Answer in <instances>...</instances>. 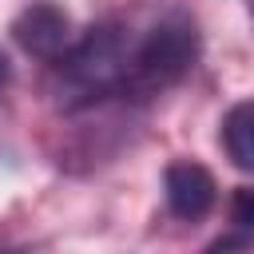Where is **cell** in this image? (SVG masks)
Returning <instances> with one entry per match:
<instances>
[{"instance_id": "6da1fadb", "label": "cell", "mask_w": 254, "mask_h": 254, "mask_svg": "<svg viewBox=\"0 0 254 254\" xmlns=\"http://www.w3.org/2000/svg\"><path fill=\"white\" fill-rule=\"evenodd\" d=\"M194 60H198V32H194V24L187 16H167L131 52V67H127L123 91L155 95L163 87H175L194 67Z\"/></svg>"}, {"instance_id": "7a4b0ae2", "label": "cell", "mask_w": 254, "mask_h": 254, "mask_svg": "<svg viewBox=\"0 0 254 254\" xmlns=\"http://www.w3.org/2000/svg\"><path fill=\"white\" fill-rule=\"evenodd\" d=\"M127 67H131V44L123 36V28H115V24L87 28V36L75 48H67L60 60V75H64L67 91L79 99H99L107 91H123Z\"/></svg>"}, {"instance_id": "3957f363", "label": "cell", "mask_w": 254, "mask_h": 254, "mask_svg": "<svg viewBox=\"0 0 254 254\" xmlns=\"http://www.w3.org/2000/svg\"><path fill=\"white\" fill-rule=\"evenodd\" d=\"M12 36L16 44L36 56V60H60L71 44V24H67V12L48 4V0H36L28 4L16 20H12Z\"/></svg>"}, {"instance_id": "277c9868", "label": "cell", "mask_w": 254, "mask_h": 254, "mask_svg": "<svg viewBox=\"0 0 254 254\" xmlns=\"http://www.w3.org/2000/svg\"><path fill=\"white\" fill-rule=\"evenodd\" d=\"M163 187H167V206L179 214V218H202L214 198H218V187H214V175L202 167V163H190V159H179L167 167L163 175Z\"/></svg>"}, {"instance_id": "5b68a950", "label": "cell", "mask_w": 254, "mask_h": 254, "mask_svg": "<svg viewBox=\"0 0 254 254\" xmlns=\"http://www.w3.org/2000/svg\"><path fill=\"white\" fill-rule=\"evenodd\" d=\"M222 147L238 171H254V99H242L222 119Z\"/></svg>"}, {"instance_id": "8992f818", "label": "cell", "mask_w": 254, "mask_h": 254, "mask_svg": "<svg viewBox=\"0 0 254 254\" xmlns=\"http://www.w3.org/2000/svg\"><path fill=\"white\" fill-rule=\"evenodd\" d=\"M230 218H234V226L254 230V187H242V190L234 194V202H230Z\"/></svg>"}, {"instance_id": "52a82bcc", "label": "cell", "mask_w": 254, "mask_h": 254, "mask_svg": "<svg viewBox=\"0 0 254 254\" xmlns=\"http://www.w3.org/2000/svg\"><path fill=\"white\" fill-rule=\"evenodd\" d=\"M4 83H8V56L0 52V87H4Z\"/></svg>"}, {"instance_id": "ba28073f", "label": "cell", "mask_w": 254, "mask_h": 254, "mask_svg": "<svg viewBox=\"0 0 254 254\" xmlns=\"http://www.w3.org/2000/svg\"><path fill=\"white\" fill-rule=\"evenodd\" d=\"M250 16H254V0H250Z\"/></svg>"}]
</instances>
